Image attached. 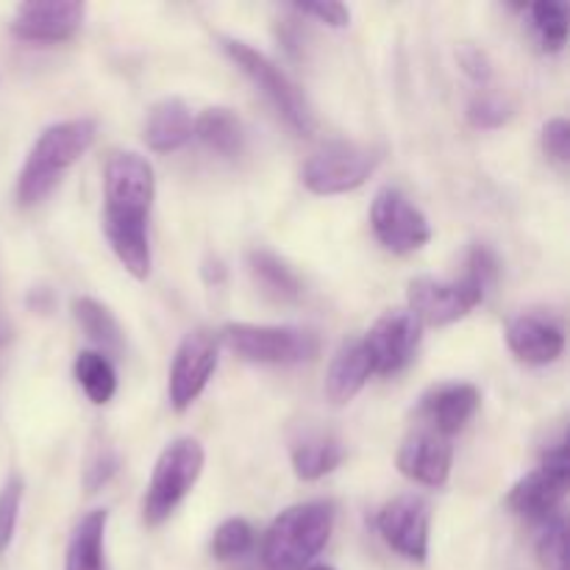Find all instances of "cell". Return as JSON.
<instances>
[{"label": "cell", "instance_id": "obj_32", "mask_svg": "<svg viewBox=\"0 0 570 570\" xmlns=\"http://www.w3.org/2000/svg\"><path fill=\"white\" fill-rule=\"evenodd\" d=\"M295 11H301V14L306 17H315L317 22H323V26L328 28H345L351 22V9L343 3H334V0H326V3H298L295 6Z\"/></svg>", "mask_w": 570, "mask_h": 570}, {"label": "cell", "instance_id": "obj_30", "mask_svg": "<svg viewBox=\"0 0 570 570\" xmlns=\"http://www.w3.org/2000/svg\"><path fill=\"white\" fill-rule=\"evenodd\" d=\"M510 104L501 100L499 95H479L468 106V117L476 128H499L510 120Z\"/></svg>", "mask_w": 570, "mask_h": 570}, {"label": "cell", "instance_id": "obj_25", "mask_svg": "<svg viewBox=\"0 0 570 570\" xmlns=\"http://www.w3.org/2000/svg\"><path fill=\"white\" fill-rule=\"evenodd\" d=\"M76 379L81 384V390L87 393V399L92 404L104 406L115 399L117 393V373L111 367L109 356H104L100 351H81L76 356Z\"/></svg>", "mask_w": 570, "mask_h": 570}, {"label": "cell", "instance_id": "obj_24", "mask_svg": "<svg viewBox=\"0 0 570 570\" xmlns=\"http://www.w3.org/2000/svg\"><path fill=\"white\" fill-rule=\"evenodd\" d=\"M345 460V449L332 434H315L306 438L293 449V468L295 476L304 482H317L326 473H332L340 462Z\"/></svg>", "mask_w": 570, "mask_h": 570}, {"label": "cell", "instance_id": "obj_22", "mask_svg": "<svg viewBox=\"0 0 570 570\" xmlns=\"http://www.w3.org/2000/svg\"><path fill=\"white\" fill-rule=\"evenodd\" d=\"M248 271L254 276L256 287L273 301H298L304 287L301 278L295 276L293 267L287 262L278 259L271 250H250L248 254Z\"/></svg>", "mask_w": 570, "mask_h": 570}, {"label": "cell", "instance_id": "obj_26", "mask_svg": "<svg viewBox=\"0 0 570 570\" xmlns=\"http://www.w3.org/2000/svg\"><path fill=\"white\" fill-rule=\"evenodd\" d=\"M532 22L540 33V42L546 50H560L568 42V3H557V0H543V3H534L532 9Z\"/></svg>", "mask_w": 570, "mask_h": 570}, {"label": "cell", "instance_id": "obj_1", "mask_svg": "<svg viewBox=\"0 0 570 570\" xmlns=\"http://www.w3.org/2000/svg\"><path fill=\"white\" fill-rule=\"evenodd\" d=\"M104 228L111 250L134 278L145 282L150 276L148 215L156 195L150 161L134 150L111 156L104 173Z\"/></svg>", "mask_w": 570, "mask_h": 570}, {"label": "cell", "instance_id": "obj_12", "mask_svg": "<svg viewBox=\"0 0 570 570\" xmlns=\"http://www.w3.org/2000/svg\"><path fill=\"white\" fill-rule=\"evenodd\" d=\"M217 367V337L212 332H189L178 345L170 367V404L178 412L189 410L209 384Z\"/></svg>", "mask_w": 570, "mask_h": 570}, {"label": "cell", "instance_id": "obj_16", "mask_svg": "<svg viewBox=\"0 0 570 570\" xmlns=\"http://www.w3.org/2000/svg\"><path fill=\"white\" fill-rule=\"evenodd\" d=\"M507 343L512 354L527 365H549L566 348V334L560 323L538 312H523L507 326Z\"/></svg>", "mask_w": 570, "mask_h": 570}, {"label": "cell", "instance_id": "obj_18", "mask_svg": "<svg viewBox=\"0 0 570 570\" xmlns=\"http://www.w3.org/2000/svg\"><path fill=\"white\" fill-rule=\"evenodd\" d=\"M195 134V117L181 98H161L150 106L145 117L142 137L150 150L156 154H170L184 148Z\"/></svg>", "mask_w": 570, "mask_h": 570}, {"label": "cell", "instance_id": "obj_35", "mask_svg": "<svg viewBox=\"0 0 570 570\" xmlns=\"http://www.w3.org/2000/svg\"><path fill=\"white\" fill-rule=\"evenodd\" d=\"M309 570H334V568H328V566H312Z\"/></svg>", "mask_w": 570, "mask_h": 570}, {"label": "cell", "instance_id": "obj_21", "mask_svg": "<svg viewBox=\"0 0 570 570\" xmlns=\"http://www.w3.org/2000/svg\"><path fill=\"white\" fill-rule=\"evenodd\" d=\"M209 150L220 156H239L245 148V128L239 117L226 106H212L204 115L195 117V134Z\"/></svg>", "mask_w": 570, "mask_h": 570}, {"label": "cell", "instance_id": "obj_31", "mask_svg": "<svg viewBox=\"0 0 570 570\" xmlns=\"http://www.w3.org/2000/svg\"><path fill=\"white\" fill-rule=\"evenodd\" d=\"M540 139H543V150L551 156V159L560 161V165H568V159H570V126H568L566 117H554V120L546 122Z\"/></svg>", "mask_w": 570, "mask_h": 570}, {"label": "cell", "instance_id": "obj_19", "mask_svg": "<svg viewBox=\"0 0 570 570\" xmlns=\"http://www.w3.org/2000/svg\"><path fill=\"white\" fill-rule=\"evenodd\" d=\"M373 373L371 354H367L365 343L362 340H351L343 348L334 354L332 365L326 371V395L332 404L343 406L348 401H354L360 395V390L365 387L367 379Z\"/></svg>", "mask_w": 570, "mask_h": 570}, {"label": "cell", "instance_id": "obj_11", "mask_svg": "<svg viewBox=\"0 0 570 570\" xmlns=\"http://www.w3.org/2000/svg\"><path fill=\"white\" fill-rule=\"evenodd\" d=\"M421 321L410 309L384 312L362 340L367 354H371L373 373L390 376V373H399L401 367L410 365L417 345H421Z\"/></svg>", "mask_w": 570, "mask_h": 570}, {"label": "cell", "instance_id": "obj_28", "mask_svg": "<svg viewBox=\"0 0 570 570\" xmlns=\"http://www.w3.org/2000/svg\"><path fill=\"white\" fill-rule=\"evenodd\" d=\"M538 557L543 568L568 570V527L562 515L546 518L543 532L538 538Z\"/></svg>", "mask_w": 570, "mask_h": 570}, {"label": "cell", "instance_id": "obj_6", "mask_svg": "<svg viewBox=\"0 0 570 570\" xmlns=\"http://www.w3.org/2000/svg\"><path fill=\"white\" fill-rule=\"evenodd\" d=\"M223 48H226L228 59L262 89L267 100L276 106L278 115L289 122L298 134H312L315 131V115H312L309 104H306L304 92L289 81L287 72L276 65L273 59H267L262 50H256L254 45L243 42V39H223Z\"/></svg>", "mask_w": 570, "mask_h": 570}, {"label": "cell", "instance_id": "obj_5", "mask_svg": "<svg viewBox=\"0 0 570 570\" xmlns=\"http://www.w3.org/2000/svg\"><path fill=\"white\" fill-rule=\"evenodd\" d=\"M220 340L228 351L259 365H298L321 351V340L304 326H265V323H228Z\"/></svg>", "mask_w": 570, "mask_h": 570}, {"label": "cell", "instance_id": "obj_29", "mask_svg": "<svg viewBox=\"0 0 570 570\" xmlns=\"http://www.w3.org/2000/svg\"><path fill=\"white\" fill-rule=\"evenodd\" d=\"M22 504V479L11 473L6 484L0 488V554H6L14 540L17 532V518H20Z\"/></svg>", "mask_w": 570, "mask_h": 570}, {"label": "cell", "instance_id": "obj_3", "mask_svg": "<svg viewBox=\"0 0 570 570\" xmlns=\"http://www.w3.org/2000/svg\"><path fill=\"white\" fill-rule=\"evenodd\" d=\"M332 529L334 510L326 501L289 507L267 529L262 560L271 570H304L326 549Z\"/></svg>", "mask_w": 570, "mask_h": 570}, {"label": "cell", "instance_id": "obj_4", "mask_svg": "<svg viewBox=\"0 0 570 570\" xmlns=\"http://www.w3.org/2000/svg\"><path fill=\"white\" fill-rule=\"evenodd\" d=\"M204 445L193 438H178L159 454L142 501V518L148 527H159L173 515L178 504L204 473Z\"/></svg>", "mask_w": 570, "mask_h": 570}, {"label": "cell", "instance_id": "obj_33", "mask_svg": "<svg viewBox=\"0 0 570 570\" xmlns=\"http://www.w3.org/2000/svg\"><path fill=\"white\" fill-rule=\"evenodd\" d=\"M117 471V456L111 454V451H98V456H95L92 462H89L87 473H83V482H87L89 493H95V490L100 488V484H106L111 479V473Z\"/></svg>", "mask_w": 570, "mask_h": 570}, {"label": "cell", "instance_id": "obj_34", "mask_svg": "<svg viewBox=\"0 0 570 570\" xmlns=\"http://www.w3.org/2000/svg\"><path fill=\"white\" fill-rule=\"evenodd\" d=\"M460 65H462V70L473 78V81H488L490 72H493L490 70L488 56H484L479 48H473V45H465V48L460 50Z\"/></svg>", "mask_w": 570, "mask_h": 570}, {"label": "cell", "instance_id": "obj_8", "mask_svg": "<svg viewBox=\"0 0 570 570\" xmlns=\"http://www.w3.org/2000/svg\"><path fill=\"white\" fill-rule=\"evenodd\" d=\"M484 298V287L465 273L454 282H440L432 276H417L406 289V309L421 321V326H449L476 309Z\"/></svg>", "mask_w": 570, "mask_h": 570}, {"label": "cell", "instance_id": "obj_10", "mask_svg": "<svg viewBox=\"0 0 570 570\" xmlns=\"http://www.w3.org/2000/svg\"><path fill=\"white\" fill-rule=\"evenodd\" d=\"M570 479V456L568 445L560 443L557 449H551L543 456L538 471L527 473L515 488L510 490V504L512 512L523 518H532V521H546V518L554 515V510L560 507L562 495L568 490Z\"/></svg>", "mask_w": 570, "mask_h": 570}, {"label": "cell", "instance_id": "obj_20", "mask_svg": "<svg viewBox=\"0 0 570 570\" xmlns=\"http://www.w3.org/2000/svg\"><path fill=\"white\" fill-rule=\"evenodd\" d=\"M106 523H109V512L106 510H92L81 518V523L72 529L70 543H67L65 570H106Z\"/></svg>", "mask_w": 570, "mask_h": 570}, {"label": "cell", "instance_id": "obj_13", "mask_svg": "<svg viewBox=\"0 0 570 570\" xmlns=\"http://www.w3.org/2000/svg\"><path fill=\"white\" fill-rule=\"evenodd\" d=\"M87 6L78 0H31L17 9L11 33L22 42H65L81 28Z\"/></svg>", "mask_w": 570, "mask_h": 570}, {"label": "cell", "instance_id": "obj_7", "mask_svg": "<svg viewBox=\"0 0 570 570\" xmlns=\"http://www.w3.org/2000/svg\"><path fill=\"white\" fill-rule=\"evenodd\" d=\"M379 161L382 156L371 145L334 139L309 156V161L304 165V184L315 195L351 193L376 173Z\"/></svg>", "mask_w": 570, "mask_h": 570}, {"label": "cell", "instance_id": "obj_17", "mask_svg": "<svg viewBox=\"0 0 570 570\" xmlns=\"http://www.w3.org/2000/svg\"><path fill=\"white\" fill-rule=\"evenodd\" d=\"M479 401H482V395H479V390L473 384L449 382L423 395L421 410L434 423L438 434L449 438V434H456L460 429H465V423L476 415Z\"/></svg>", "mask_w": 570, "mask_h": 570}, {"label": "cell", "instance_id": "obj_15", "mask_svg": "<svg viewBox=\"0 0 570 570\" xmlns=\"http://www.w3.org/2000/svg\"><path fill=\"white\" fill-rule=\"evenodd\" d=\"M454 449L438 432H415L399 451V471L426 488H443L449 482Z\"/></svg>", "mask_w": 570, "mask_h": 570}, {"label": "cell", "instance_id": "obj_27", "mask_svg": "<svg viewBox=\"0 0 570 570\" xmlns=\"http://www.w3.org/2000/svg\"><path fill=\"white\" fill-rule=\"evenodd\" d=\"M250 546H254V529L243 518H228L220 527L215 529V538H212V554L217 560H237V557L248 554Z\"/></svg>", "mask_w": 570, "mask_h": 570}, {"label": "cell", "instance_id": "obj_23", "mask_svg": "<svg viewBox=\"0 0 570 570\" xmlns=\"http://www.w3.org/2000/svg\"><path fill=\"white\" fill-rule=\"evenodd\" d=\"M72 317L81 326V332L100 348V354H120L122 351V328L117 317L111 315L109 306H104L95 298H76L72 301Z\"/></svg>", "mask_w": 570, "mask_h": 570}, {"label": "cell", "instance_id": "obj_9", "mask_svg": "<svg viewBox=\"0 0 570 570\" xmlns=\"http://www.w3.org/2000/svg\"><path fill=\"white\" fill-rule=\"evenodd\" d=\"M371 226L379 243L393 254H412L432 239L429 217L399 187L379 189L371 204Z\"/></svg>", "mask_w": 570, "mask_h": 570}, {"label": "cell", "instance_id": "obj_14", "mask_svg": "<svg viewBox=\"0 0 570 570\" xmlns=\"http://www.w3.org/2000/svg\"><path fill=\"white\" fill-rule=\"evenodd\" d=\"M379 532L390 549L404 554L406 560L423 562L429 554V507L415 495H399L387 501L379 512Z\"/></svg>", "mask_w": 570, "mask_h": 570}, {"label": "cell", "instance_id": "obj_2", "mask_svg": "<svg viewBox=\"0 0 570 570\" xmlns=\"http://www.w3.org/2000/svg\"><path fill=\"white\" fill-rule=\"evenodd\" d=\"M98 137V122L89 117L61 120L45 128L37 142L28 150V159L17 181V200L22 206H33L53 193L67 167L76 165Z\"/></svg>", "mask_w": 570, "mask_h": 570}]
</instances>
